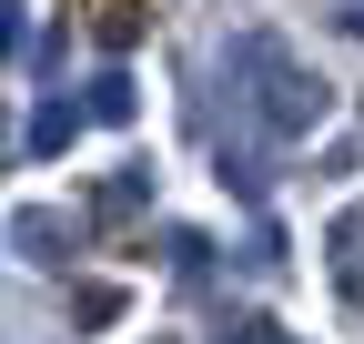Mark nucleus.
Instances as JSON below:
<instances>
[{"label": "nucleus", "mask_w": 364, "mask_h": 344, "mask_svg": "<svg viewBox=\"0 0 364 344\" xmlns=\"http://www.w3.org/2000/svg\"><path fill=\"white\" fill-rule=\"evenodd\" d=\"M81 31L102 41V51H132V41L152 31V0H81Z\"/></svg>", "instance_id": "obj_1"}]
</instances>
